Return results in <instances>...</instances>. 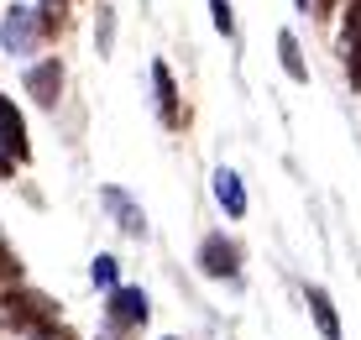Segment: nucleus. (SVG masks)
<instances>
[{"instance_id":"obj_1","label":"nucleus","mask_w":361,"mask_h":340,"mask_svg":"<svg viewBox=\"0 0 361 340\" xmlns=\"http://www.w3.org/2000/svg\"><path fill=\"white\" fill-rule=\"evenodd\" d=\"M6 314L21 324V330H42V324H53L58 320V298H47V293H37V288H21V283H11L6 288Z\"/></svg>"},{"instance_id":"obj_2","label":"nucleus","mask_w":361,"mask_h":340,"mask_svg":"<svg viewBox=\"0 0 361 340\" xmlns=\"http://www.w3.org/2000/svg\"><path fill=\"white\" fill-rule=\"evenodd\" d=\"M199 272H204V278H220V283H235V272H241V246H235L226 231H209L204 241H199Z\"/></svg>"},{"instance_id":"obj_3","label":"nucleus","mask_w":361,"mask_h":340,"mask_svg":"<svg viewBox=\"0 0 361 340\" xmlns=\"http://www.w3.org/2000/svg\"><path fill=\"white\" fill-rule=\"evenodd\" d=\"M0 152H6V157H0V168H6V173L32 152V142H27V121H21V110L6 99V90H0Z\"/></svg>"},{"instance_id":"obj_4","label":"nucleus","mask_w":361,"mask_h":340,"mask_svg":"<svg viewBox=\"0 0 361 340\" xmlns=\"http://www.w3.org/2000/svg\"><path fill=\"white\" fill-rule=\"evenodd\" d=\"M37 37H42V27H37L32 6H11L6 21H0V42H6V53H16V58L37 53Z\"/></svg>"},{"instance_id":"obj_5","label":"nucleus","mask_w":361,"mask_h":340,"mask_svg":"<svg viewBox=\"0 0 361 340\" xmlns=\"http://www.w3.org/2000/svg\"><path fill=\"white\" fill-rule=\"evenodd\" d=\"M27 95L42 110H53L58 95H63V63H58V58H37L32 68H27Z\"/></svg>"},{"instance_id":"obj_6","label":"nucleus","mask_w":361,"mask_h":340,"mask_svg":"<svg viewBox=\"0 0 361 340\" xmlns=\"http://www.w3.org/2000/svg\"><path fill=\"white\" fill-rule=\"evenodd\" d=\"M147 293L136 283H121L116 293H110V324H121V330H142L147 324Z\"/></svg>"},{"instance_id":"obj_7","label":"nucleus","mask_w":361,"mask_h":340,"mask_svg":"<svg viewBox=\"0 0 361 340\" xmlns=\"http://www.w3.org/2000/svg\"><path fill=\"white\" fill-rule=\"evenodd\" d=\"M105 210L121 220V231H126V236H136V241L147 236V215H142V205H136L126 188H116V183H110V188H105Z\"/></svg>"},{"instance_id":"obj_8","label":"nucleus","mask_w":361,"mask_h":340,"mask_svg":"<svg viewBox=\"0 0 361 340\" xmlns=\"http://www.w3.org/2000/svg\"><path fill=\"white\" fill-rule=\"evenodd\" d=\"M304 298H309V314H314L319 335H325V340H341V314H335V298H330L319 283H309V288H304Z\"/></svg>"},{"instance_id":"obj_9","label":"nucleus","mask_w":361,"mask_h":340,"mask_svg":"<svg viewBox=\"0 0 361 340\" xmlns=\"http://www.w3.org/2000/svg\"><path fill=\"white\" fill-rule=\"evenodd\" d=\"M215 199H220V210H226L231 220L246 215V183L235 178L231 168H215Z\"/></svg>"},{"instance_id":"obj_10","label":"nucleus","mask_w":361,"mask_h":340,"mask_svg":"<svg viewBox=\"0 0 361 340\" xmlns=\"http://www.w3.org/2000/svg\"><path fill=\"white\" fill-rule=\"evenodd\" d=\"M152 84H157V110H163V121H178V90H173V68L163 58L152 63Z\"/></svg>"},{"instance_id":"obj_11","label":"nucleus","mask_w":361,"mask_h":340,"mask_svg":"<svg viewBox=\"0 0 361 340\" xmlns=\"http://www.w3.org/2000/svg\"><path fill=\"white\" fill-rule=\"evenodd\" d=\"M278 58H283V68H288V79H298V84L309 79L304 58H298V37H293V32H278Z\"/></svg>"},{"instance_id":"obj_12","label":"nucleus","mask_w":361,"mask_h":340,"mask_svg":"<svg viewBox=\"0 0 361 340\" xmlns=\"http://www.w3.org/2000/svg\"><path fill=\"white\" fill-rule=\"evenodd\" d=\"M94 283L116 293V288H121V262L116 257H94Z\"/></svg>"},{"instance_id":"obj_13","label":"nucleus","mask_w":361,"mask_h":340,"mask_svg":"<svg viewBox=\"0 0 361 340\" xmlns=\"http://www.w3.org/2000/svg\"><path fill=\"white\" fill-rule=\"evenodd\" d=\"M341 42H345V53H351V47L361 42V0H351V6H345V27H341Z\"/></svg>"},{"instance_id":"obj_14","label":"nucleus","mask_w":361,"mask_h":340,"mask_svg":"<svg viewBox=\"0 0 361 340\" xmlns=\"http://www.w3.org/2000/svg\"><path fill=\"white\" fill-rule=\"evenodd\" d=\"M63 6H68V0H42V11H37V16H42V32L63 27Z\"/></svg>"},{"instance_id":"obj_15","label":"nucleus","mask_w":361,"mask_h":340,"mask_svg":"<svg viewBox=\"0 0 361 340\" xmlns=\"http://www.w3.org/2000/svg\"><path fill=\"white\" fill-rule=\"evenodd\" d=\"M32 340H79V330L63 320H53V324H42V330H32Z\"/></svg>"},{"instance_id":"obj_16","label":"nucleus","mask_w":361,"mask_h":340,"mask_svg":"<svg viewBox=\"0 0 361 340\" xmlns=\"http://www.w3.org/2000/svg\"><path fill=\"white\" fill-rule=\"evenodd\" d=\"M209 11H215V32L231 37L235 32V16H231V0H209Z\"/></svg>"},{"instance_id":"obj_17","label":"nucleus","mask_w":361,"mask_h":340,"mask_svg":"<svg viewBox=\"0 0 361 340\" xmlns=\"http://www.w3.org/2000/svg\"><path fill=\"white\" fill-rule=\"evenodd\" d=\"M345 68H351V84H356V90H361V42L351 47V53H345Z\"/></svg>"},{"instance_id":"obj_18","label":"nucleus","mask_w":361,"mask_h":340,"mask_svg":"<svg viewBox=\"0 0 361 340\" xmlns=\"http://www.w3.org/2000/svg\"><path fill=\"white\" fill-rule=\"evenodd\" d=\"M99 340H116V335H99Z\"/></svg>"},{"instance_id":"obj_19","label":"nucleus","mask_w":361,"mask_h":340,"mask_svg":"<svg viewBox=\"0 0 361 340\" xmlns=\"http://www.w3.org/2000/svg\"><path fill=\"white\" fill-rule=\"evenodd\" d=\"M163 340H173V335H163Z\"/></svg>"}]
</instances>
